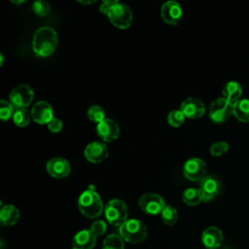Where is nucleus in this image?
Returning a JSON list of instances; mask_svg holds the SVG:
<instances>
[{
    "instance_id": "f257e3e1",
    "label": "nucleus",
    "mask_w": 249,
    "mask_h": 249,
    "mask_svg": "<svg viewBox=\"0 0 249 249\" xmlns=\"http://www.w3.org/2000/svg\"><path fill=\"white\" fill-rule=\"evenodd\" d=\"M32 45L37 55L48 56L54 52L57 46V34L52 27H40L34 34Z\"/></svg>"
},
{
    "instance_id": "f03ea898",
    "label": "nucleus",
    "mask_w": 249,
    "mask_h": 249,
    "mask_svg": "<svg viewBox=\"0 0 249 249\" xmlns=\"http://www.w3.org/2000/svg\"><path fill=\"white\" fill-rule=\"evenodd\" d=\"M78 207L81 213L89 219L99 217L103 211L101 197L92 188L81 194L78 199Z\"/></svg>"
},
{
    "instance_id": "7ed1b4c3",
    "label": "nucleus",
    "mask_w": 249,
    "mask_h": 249,
    "mask_svg": "<svg viewBox=\"0 0 249 249\" xmlns=\"http://www.w3.org/2000/svg\"><path fill=\"white\" fill-rule=\"evenodd\" d=\"M122 238L132 244L144 241L148 235V229L144 223L137 219L126 220L119 230Z\"/></svg>"
},
{
    "instance_id": "20e7f679",
    "label": "nucleus",
    "mask_w": 249,
    "mask_h": 249,
    "mask_svg": "<svg viewBox=\"0 0 249 249\" xmlns=\"http://www.w3.org/2000/svg\"><path fill=\"white\" fill-rule=\"evenodd\" d=\"M104 212L106 220L113 226L121 227L127 220V207L121 199H111L106 204Z\"/></svg>"
},
{
    "instance_id": "39448f33",
    "label": "nucleus",
    "mask_w": 249,
    "mask_h": 249,
    "mask_svg": "<svg viewBox=\"0 0 249 249\" xmlns=\"http://www.w3.org/2000/svg\"><path fill=\"white\" fill-rule=\"evenodd\" d=\"M107 16L111 22L119 28H127L132 21V12L125 4L115 1L109 9Z\"/></svg>"
},
{
    "instance_id": "423d86ee",
    "label": "nucleus",
    "mask_w": 249,
    "mask_h": 249,
    "mask_svg": "<svg viewBox=\"0 0 249 249\" xmlns=\"http://www.w3.org/2000/svg\"><path fill=\"white\" fill-rule=\"evenodd\" d=\"M233 114V104L224 97L212 101L209 106V117L215 123H223Z\"/></svg>"
},
{
    "instance_id": "0eeeda50",
    "label": "nucleus",
    "mask_w": 249,
    "mask_h": 249,
    "mask_svg": "<svg viewBox=\"0 0 249 249\" xmlns=\"http://www.w3.org/2000/svg\"><path fill=\"white\" fill-rule=\"evenodd\" d=\"M199 192L203 201H209L217 197L222 192V183L218 177L214 175L205 176L199 182Z\"/></svg>"
},
{
    "instance_id": "6e6552de",
    "label": "nucleus",
    "mask_w": 249,
    "mask_h": 249,
    "mask_svg": "<svg viewBox=\"0 0 249 249\" xmlns=\"http://www.w3.org/2000/svg\"><path fill=\"white\" fill-rule=\"evenodd\" d=\"M139 206L141 210L150 215H157L161 213L162 209L165 207L164 199L157 194L149 193L144 194L139 198Z\"/></svg>"
},
{
    "instance_id": "1a4fd4ad",
    "label": "nucleus",
    "mask_w": 249,
    "mask_h": 249,
    "mask_svg": "<svg viewBox=\"0 0 249 249\" xmlns=\"http://www.w3.org/2000/svg\"><path fill=\"white\" fill-rule=\"evenodd\" d=\"M34 97V91L28 85H18L10 93V101L16 108H25Z\"/></svg>"
},
{
    "instance_id": "9d476101",
    "label": "nucleus",
    "mask_w": 249,
    "mask_h": 249,
    "mask_svg": "<svg viewBox=\"0 0 249 249\" xmlns=\"http://www.w3.org/2000/svg\"><path fill=\"white\" fill-rule=\"evenodd\" d=\"M183 172L187 179L191 181H201L206 174V164L198 158H192L188 160L184 166Z\"/></svg>"
},
{
    "instance_id": "9b49d317",
    "label": "nucleus",
    "mask_w": 249,
    "mask_h": 249,
    "mask_svg": "<svg viewBox=\"0 0 249 249\" xmlns=\"http://www.w3.org/2000/svg\"><path fill=\"white\" fill-rule=\"evenodd\" d=\"M180 110L187 118L198 119L205 113V106L200 99L196 97H188L182 102Z\"/></svg>"
},
{
    "instance_id": "f8f14e48",
    "label": "nucleus",
    "mask_w": 249,
    "mask_h": 249,
    "mask_svg": "<svg viewBox=\"0 0 249 249\" xmlns=\"http://www.w3.org/2000/svg\"><path fill=\"white\" fill-rule=\"evenodd\" d=\"M86 159L93 163H98L103 161L109 155L107 146L99 141L89 143L84 151Z\"/></svg>"
},
{
    "instance_id": "ddd939ff",
    "label": "nucleus",
    "mask_w": 249,
    "mask_h": 249,
    "mask_svg": "<svg viewBox=\"0 0 249 249\" xmlns=\"http://www.w3.org/2000/svg\"><path fill=\"white\" fill-rule=\"evenodd\" d=\"M46 168L48 173L54 178H64L68 176L71 171V166L69 161L59 157L51 159L47 162Z\"/></svg>"
},
{
    "instance_id": "4468645a",
    "label": "nucleus",
    "mask_w": 249,
    "mask_h": 249,
    "mask_svg": "<svg viewBox=\"0 0 249 249\" xmlns=\"http://www.w3.org/2000/svg\"><path fill=\"white\" fill-rule=\"evenodd\" d=\"M160 15L166 23L177 24L183 16V11L179 3L175 1H167L161 6Z\"/></svg>"
},
{
    "instance_id": "2eb2a0df",
    "label": "nucleus",
    "mask_w": 249,
    "mask_h": 249,
    "mask_svg": "<svg viewBox=\"0 0 249 249\" xmlns=\"http://www.w3.org/2000/svg\"><path fill=\"white\" fill-rule=\"evenodd\" d=\"M31 117L41 124H49L54 118L52 106L46 101H38L32 106Z\"/></svg>"
},
{
    "instance_id": "dca6fc26",
    "label": "nucleus",
    "mask_w": 249,
    "mask_h": 249,
    "mask_svg": "<svg viewBox=\"0 0 249 249\" xmlns=\"http://www.w3.org/2000/svg\"><path fill=\"white\" fill-rule=\"evenodd\" d=\"M96 131L102 140L111 142L118 138L120 134V127L115 121L111 119H105L97 124Z\"/></svg>"
},
{
    "instance_id": "f3484780",
    "label": "nucleus",
    "mask_w": 249,
    "mask_h": 249,
    "mask_svg": "<svg viewBox=\"0 0 249 249\" xmlns=\"http://www.w3.org/2000/svg\"><path fill=\"white\" fill-rule=\"evenodd\" d=\"M97 236L90 230H83L75 234L72 240L73 249H92L96 244Z\"/></svg>"
},
{
    "instance_id": "a211bd4d",
    "label": "nucleus",
    "mask_w": 249,
    "mask_h": 249,
    "mask_svg": "<svg viewBox=\"0 0 249 249\" xmlns=\"http://www.w3.org/2000/svg\"><path fill=\"white\" fill-rule=\"evenodd\" d=\"M201 241L206 248L216 249L223 242V232L217 227H209L203 231Z\"/></svg>"
},
{
    "instance_id": "6ab92c4d",
    "label": "nucleus",
    "mask_w": 249,
    "mask_h": 249,
    "mask_svg": "<svg viewBox=\"0 0 249 249\" xmlns=\"http://www.w3.org/2000/svg\"><path fill=\"white\" fill-rule=\"evenodd\" d=\"M222 93L224 98H226L231 103L234 104L241 97L242 88L239 83L235 81H230L224 86Z\"/></svg>"
},
{
    "instance_id": "aec40b11",
    "label": "nucleus",
    "mask_w": 249,
    "mask_h": 249,
    "mask_svg": "<svg viewBox=\"0 0 249 249\" xmlns=\"http://www.w3.org/2000/svg\"><path fill=\"white\" fill-rule=\"evenodd\" d=\"M18 218H19V212L16 206L12 204H7L5 206H2L0 210V220L2 225L13 226L18 222Z\"/></svg>"
},
{
    "instance_id": "412c9836",
    "label": "nucleus",
    "mask_w": 249,
    "mask_h": 249,
    "mask_svg": "<svg viewBox=\"0 0 249 249\" xmlns=\"http://www.w3.org/2000/svg\"><path fill=\"white\" fill-rule=\"evenodd\" d=\"M234 117L244 123L249 122V99L242 98L233 104Z\"/></svg>"
},
{
    "instance_id": "4be33fe9",
    "label": "nucleus",
    "mask_w": 249,
    "mask_h": 249,
    "mask_svg": "<svg viewBox=\"0 0 249 249\" xmlns=\"http://www.w3.org/2000/svg\"><path fill=\"white\" fill-rule=\"evenodd\" d=\"M182 199L187 205L195 206L197 205L202 200V196L199 192V189L189 188L183 192Z\"/></svg>"
},
{
    "instance_id": "5701e85b",
    "label": "nucleus",
    "mask_w": 249,
    "mask_h": 249,
    "mask_svg": "<svg viewBox=\"0 0 249 249\" xmlns=\"http://www.w3.org/2000/svg\"><path fill=\"white\" fill-rule=\"evenodd\" d=\"M102 249H124V239L120 234H109L102 244Z\"/></svg>"
},
{
    "instance_id": "b1692460",
    "label": "nucleus",
    "mask_w": 249,
    "mask_h": 249,
    "mask_svg": "<svg viewBox=\"0 0 249 249\" xmlns=\"http://www.w3.org/2000/svg\"><path fill=\"white\" fill-rule=\"evenodd\" d=\"M161 221L166 226H173L178 220V213L177 210L171 205H165L160 213Z\"/></svg>"
},
{
    "instance_id": "393cba45",
    "label": "nucleus",
    "mask_w": 249,
    "mask_h": 249,
    "mask_svg": "<svg viewBox=\"0 0 249 249\" xmlns=\"http://www.w3.org/2000/svg\"><path fill=\"white\" fill-rule=\"evenodd\" d=\"M13 121L18 126H26L30 122V114L25 108H17L13 116Z\"/></svg>"
},
{
    "instance_id": "a878e982",
    "label": "nucleus",
    "mask_w": 249,
    "mask_h": 249,
    "mask_svg": "<svg viewBox=\"0 0 249 249\" xmlns=\"http://www.w3.org/2000/svg\"><path fill=\"white\" fill-rule=\"evenodd\" d=\"M88 117L90 121L98 123V124L106 119L104 109L101 106H98V105H92L89 108Z\"/></svg>"
},
{
    "instance_id": "bb28decb",
    "label": "nucleus",
    "mask_w": 249,
    "mask_h": 249,
    "mask_svg": "<svg viewBox=\"0 0 249 249\" xmlns=\"http://www.w3.org/2000/svg\"><path fill=\"white\" fill-rule=\"evenodd\" d=\"M184 121H185V115L179 109L169 112L167 116V122L172 126H179L184 123Z\"/></svg>"
},
{
    "instance_id": "cd10ccee",
    "label": "nucleus",
    "mask_w": 249,
    "mask_h": 249,
    "mask_svg": "<svg viewBox=\"0 0 249 249\" xmlns=\"http://www.w3.org/2000/svg\"><path fill=\"white\" fill-rule=\"evenodd\" d=\"M15 110L14 106L11 102H8L6 100H1V105H0V118L3 121L9 120L11 117L14 116Z\"/></svg>"
},
{
    "instance_id": "c85d7f7f",
    "label": "nucleus",
    "mask_w": 249,
    "mask_h": 249,
    "mask_svg": "<svg viewBox=\"0 0 249 249\" xmlns=\"http://www.w3.org/2000/svg\"><path fill=\"white\" fill-rule=\"evenodd\" d=\"M229 150V144L225 141H218L210 146V154L213 157H220Z\"/></svg>"
},
{
    "instance_id": "c756f323",
    "label": "nucleus",
    "mask_w": 249,
    "mask_h": 249,
    "mask_svg": "<svg viewBox=\"0 0 249 249\" xmlns=\"http://www.w3.org/2000/svg\"><path fill=\"white\" fill-rule=\"evenodd\" d=\"M50 10H51L50 4L46 1L37 0L33 3V11L35 12L36 15H38L40 17H44V16L48 15Z\"/></svg>"
},
{
    "instance_id": "7c9ffc66",
    "label": "nucleus",
    "mask_w": 249,
    "mask_h": 249,
    "mask_svg": "<svg viewBox=\"0 0 249 249\" xmlns=\"http://www.w3.org/2000/svg\"><path fill=\"white\" fill-rule=\"evenodd\" d=\"M96 236H99V235H102L106 232V230H107V226H106V223L102 220H98V221H95L91 224L90 226V229H89Z\"/></svg>"
},
{
    "instance_id": "2f4dec72",
    "label": "nucleus",
    "mask_w": 249,
    "mask_h": 249,
    "mask_svg": "<svg viewBox=\"0 0 249 249\" xmlns=\"http://www.w3.org/2000/svg\"><path fill=\"white\" fill-rule=\"evenodd\" d=\"M63 126V123L61 120L57 119V118H53L49 124H48V127L51 131L53 132H59L62 129Z\"/></svg>"
},
{
    "instance_id": "473e14b6",
    "label": "nucleus",
    "mask_w": 249,
    "mask_h": 249,
    "mask_svg": "<svg viewBox=\"0 0 249 249\" xmlns=\"http://www.w3.org/2000/svg\"><path fill=\"white\" fill-rule=\"evenodd\" d=\"M114 2H115V1H111V0H104V1L102 2V4L100 5V7H99L100 12H102L103 14H106V15H107V13H108L109 9H110V8H111V6L114 4Z\"/></svg>"
},
{
    "instance_id": "72a5a7b5",
    "label": "nucleus",
    "mask_w": 249,
    "mask_h": 249,
    "mask_svg": "<svg viewBox=\"0 0 249 249\" xmlns=\"http://www.w3.org/2000/svg\"><path fill=\"white\" fill-rule=\"evenodd\" d=\"M3 63H4V55L0 53V65H2Z\"/></svg>"
},
{
    "instance_id": "f704fd0d",
    "label": "nucleus",
    "mask_w": 249,
    "mask_h": 249,
    "mask_svg": "<svg viewBox=\"0 0 249 249\" xmlns=\"http://www.w3.org/2000/svg\"><path fill=\"white\" fill-rule=\"evenodd\" d=\"M79 2H81V3H83V4H90V3H93L94 2V0H92V1H79Z\"/></svg>"
},
{
    "instance_id": "c9c22d12",
    "label": "nucleus",
    "mask_w": 249,
    "mask_h": 249,
    "mask_svg": "<svg viewBox=\"0 0 249 249\" xmlns=\"http://www.w3.org/2000/svg\"><path fill=\"white\" fill-rule=\"evenodd\" d=\"M12 2L17 3V4H20V3H23V2H24V0H21V1H14V0H12Z\"/></svg>"
}]
</instances>
